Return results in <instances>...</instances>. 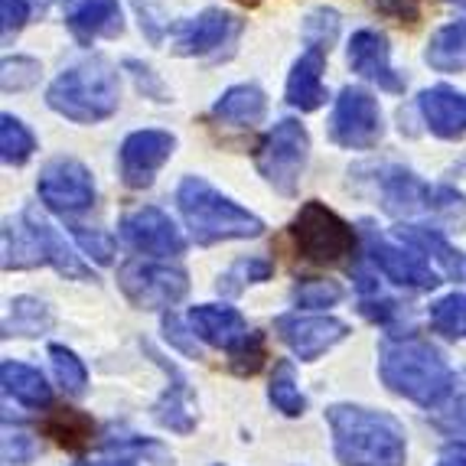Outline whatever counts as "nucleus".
Masks as SVG:
<instances>
[{"label":"nucleus","mask_w":466,"mask_h":466,"mask_svg":"<svg viewBox=\"0 0 466 466\" xmlns=\"http://www.w3.org/2000/svg\"><path fill=\"white\" fill-rule=\"evenodd\" d=\"M327 420L342 466H404V428L391 414L359 404H333Z\"/></svg>","instance_id":"f257e3e1"},{"label":"nucleus","mask_w":466,"mask_h":466,"mask_svg":"<svg viewBox=\"0 0 466 466\" xmlns=\"http://www.w3.org/2000/svg\"><path fill=\"white\" fill-rule=\"evenodd\" d=\"M381 381L395 395L420 404V408H441L453 389V375L447 359L437 346H431L420 336H404V339L381 342L379 352Z\"/></svg>","instance_id":"f03ea898"},{"label":"nucleus","mask_w":466,"mask_h":466,"mask_svg":"<svg viewBox=\"0 0 466 466\" xmlns=\"http://www.w3.org/2000/svg\"><path fill=\"white\" fill-rule=\"evenodd\" d=\"M49 108L56 115L69 117L76 125H95V121H105L117 111V101H121V82H117V69L92 56L86 63L72 66L63 76L56 78L46 92Z\"/></svg>","instance_id":"7ed1b4c3"},{"label":"nucleus","mask_w":466,"mask_h":466,"mask_svg":"<svg viewBox=\"0 0 466 466\" xmlns=\"http://www.w3.org/2000/svg\"><path fill=\"white\" fill-rule=\"evenodd\" d=\"M177 202L196 245H216V241L228 238H258L265 232V222L255 212L241 209L238 202L222 196L202 177L183 179L177 189Z\"/></svg>","instance_id":"20e7f679"},{"label":"nucleus","mask_w":466,"mask_h":466,"mask_svg":"<svg viewBox=\"0 0 466 466\" xmlns=\"http://www.w3.org/2000/svg\"><path fill=\"white\" fill-rule=\"evenodd\" d=\"M290 238H294L300 258H307L310 265H323V268L342 265L356 251V232H352V226L319 199H310L300 206V212L290 222Z\"/></svg>","instance_id":"39448f33"},{"label":"nucleus","mask_w":466,"mask_h":466,"mask_svg":"<svg viewBox=\"0 0 466 466\" xmlns=\"http://www.w3.org/2000/svg\"><path fill=\"white\" fill-rule=\"evenodd\" d=\"M307 160H310V134L300 121L294 117H284L274 125V131L261 140L258 147V173L278 189L280 196H297L300 187V177L307 170Z\"/></svg>","instance_id":"423d86ee"},{"label":"nucleus","mask_w":466,"mask_h":466,"mask_svg":"<svg viewBox=\"0 0 466 466\" xmlns=\"http://www.w3.org/2000/svg\"><path fill=\"white\" fill-rule=\"evenodd\" d=\"M117 284L125 297L140 310H164L187 297L189 278L183 268L157 265V261H127L117 271Z\"/></svg>","instance_id":"0eeeda50"},{"label":"nucleus","mask_w":466,"mask_h":466,"mask_svg":"<svg viewBox=\"0 0 466 466\" xmlns=\"http://www.w3.org/2000/svg\"><path fill=\"white\" fill-rule=\"evenodd\" d=\"M381 108L379 101L366 92V88L346 86L336 98L333 117H329V137L339 147L350 150H369L381 140Z\"/></svg>","instance_id":"6e6552de"},{"label":"nucleus","mask_w":466,"mask_h":466,"mask_svg":"<svg viewBox=\"0 0 466 466\" xmlns=\"http://www.w3.org/2000/svg\"><path fill=\"white\" fill-rule=\"evenodd\" d=\"M362 238H366V255L372 258V265L379 268L391 284L398 288H408V290H434L441 284L431 265L420 258L418 248L411 245H395L389 241L385 235H379L372 226H362Z\"/></svg>","instance_id":"1a4fd4ad"},{"label":"nucleus","mask_w":466,"mask_h":466,"mask_svg":"<svg viewBox=\"0 0 466 466\" xmlns=\"http://www.w3.org/2000/svg\"><path fill=\"white\" fill-rule=\"evenodd\" d=\"M36 193L46 202V209L59 216H76L95 202V179L86 164H78L72 157H59L43 167Z\"/></svg>","instance_id":"9d476101"},{"label":"nucleus","mask_w":466,"mask_h":466,"mask_svg":"<svg viewBox=\"0 0 466 466\" xmlns=\"http://www.w3.org/2000/svg\"><path fill=\"white\" fill-rule=\"evenodd\" d=\"M177 137L170 131H134L121 144V179L131 189H147L157 170L170 160Z\"/></svg>","instance_id":"9b49d317"},{"label":"nucleus","mask_w":466,"mask_h":466,"mask_svg":"<svg viewBox=\"0 0 466 466\" xmlns=\"http://www.w3.org/2000/svg\"><path fill=\"white\" fill-rule=\"evenodd\" d=\"M121 235L134 251H144V255L173 258L183 255V248H187V241H183L179 228L173 226V218L157 206H140V209L127 212L121 218Z\"/></svg>","instance_id":"f8f14e48"},{"label":"nucleus","mask_w":466,"mask_h":466,"mask_svg":"<svg viewBox=\"0 0 466 466\" xmlns=\"http://www.w3.org/2000/svg\"><path fill=\"white\" fill-rule=\"evenodd\" d=\"M278 336L290 346L297 359L313 362L327 350H333L336 342H342L350 336V327L336 317H300V313H288L274 323Z\"/></svg>","instance_id":"ddd939ff"},{"label":"nucleus","mask_w":466,"mask_h":466,"mask_svg":"<svg viewBox=\"0 0 466 466\" xmlns=\"http://www.w3.org/2000/svg\"><path fill=\"white\" fill-rule=\"evenodd\" d=\"M241 33V20L226 10H202L199 16L187 20V24L177 30L173 39V53L177 56H209L222 53V46H232Z\"/></svg>","instance_id":"4468645a"},{"label":"nucleus","mask_w":466,"mask_h":466,"mask_svg":"<svg viewBox=\"0 0 466 466\" xmlns=\"http://www.w3.org/2000/svg\"><path fill=\"white\" fill-rule=\"evenodd\" d=\"M144 346V352H147L150 359H154L157 366L164 369L167 379H170V385H167L164 398L154 404V418L160 428L173 431V434H189V431L196 428V411H193V389H189V381L183 379V372H179L177 366H173L170 359L160 356V352L150 346L147 339L140 342Z\"/></svg>","instance_id":"2eb2a0df"},{"label":"nucleus","mask_w":466,"mask_h":466,"mask_svg":"<svg viewBox=\"0 0 466 466\" xmlns=\"http://www.w3.org/2000/svg\"><path fill=\"white\" fill-rule=\"evenodd\" d=\"M346 59H350L352 72L362 76L366 82H375L379 88L391 95L404 92V78L391 69L389 63V39L375 30H359L352 33L350 49H346Z\"/></svg>","instance_id":"dca6fc26"},{"label":"nucleus","mask_w":466,"mask_h":466,"mask_svg":"<svg viewBox=\"0 0 466 466\" xmlns=\"http://www.w3.org/2000/svg\"><path fill=\"white\" fill-rule=\"evenodd\" d=\"M187 323L196 339L209 342L216 350H228V352L251 333L248 323H245V317H241L238 310L218 307V303H199V307H193Z\"/></svg>","instance_id":"f3484780"},{"label":"nucleus","mask_w":466,"mask_h":466,"mask_svg":"<svg viewBox=\"0 0 466 466\" xmlns=\"http://www.w3.org/2000/svg\"><path fill=\"white\" fill-rule=\"evenodd\" d=\"M418 108L431 134L443 140H457L466 134V92H457L451 86L424 88L418 95Z\"/></svg>","instance_id":"a211bd4d"},{"label":"nucleus","mask_w":466,"mask_h":466,"mask_svg":"<svg viewBox=\"0 0 466 466\" xmlns=\"http://www.w3.org/2000/svg\"><path fill=\"white\" fill-rule=\"evenodd\" d=\"M24 218L30 222L33 235H36V248H39V261H43V265H53L63 278H76V280H86L88 274H92L82 265V258L69 248V241L59 235V228H56L36 206L24 209Z\"/></svg>","instance_id":"6ab92c4d"},{"label":"nucleus","mask_w":466,"mask_h":466,"mask_svg":"<svg viewBox=\"0 0 466 466\" xmlns=\"http://www.w3.org/2000/svg\"><path fill=\"white\" fill-rule=\"evenodd\" d=\"M323 69H327V49L307 46V53L294 63L288 76V105L297 111H317L327 101L323 88Z\"/></svg>","instance_id":"aec40b11"},{"label":"nucleus","mask_w":466,"mask_h":466,"mask_svg":"<svg viewBox=\"0 0 466 466\" xmlns=\"http://www.w3.org/2000/svg\"><path fill=\"white\" fill-rule=\"evenodd\" d=\"M431 196L434 187H428L411 170H389L381 177V209L395 218L431 212Z\"/></svg>","instance_id":"412c9836"},{"label":"nucleus","mask_w":466,"mask_h":466,"mask_svg":"<svg viewBox=\"0 0 466 466\" xmlns=\"http://www.w3.org/2000/svg\"><path fill=\"white\" fill-rule=\"evenodd\" d=\"M69 30L78 43H92L95 36L121 33V7L117 0H78L69 10Z\"/></svg>","instance_id":"4be33fe9"},{"label":"nucleus","mask_w":466,"mask_h":466,"mask_svg":"<svg viewBox=\"0 0 466 466\" xmlns=\"http://www.w3.org/2000/svg\"><path fill=\"white\" fill-rule=\"evenodd\" d=\"M398 238H401L404 245H411V248L434 258L447 278L466 280V255L453 248L441 232H434V228H420V226H401L398 228Z\"/></svg>","instance_id":"5701e85b"},{"label":"nucleus","mask_w":466,"mask_h":466,"mask_svg":"<svg viewBox=\"0 0 466 466\" xmlns=\"http://www.w3.org/2000/svg\"><path fill=\"white\" fill-rule=\"evenodd\" d=\"M212 115L228 125H258L268 115V95L258 86H232L212 105Z\"/></svg>","instance_id":"b1692460"},{"label":"nucleus","mask_w":466,"mask_h":466,"mask_svg":"<svg viewBox=\"0 0 466 466\" xmlns=\"http://www.w3.org/2000/svg\"><path fill=\"white\" fill-rule=\"evenodd\" d=\"M0 381H4V391L20 404H26V408H46L53 401V389L46 385V379L36 369L24 366V362L7 359L0 366Z\"/></svg>","instance_id":"393cba45"},{"label":"nucleus","mask_w":466,"mask_h":466,"mask_svg":"<svg viewBox=\"0 0 466 466\" xmlns=\"http://www.w3.org/2000/svg\"><path fill=\"white\" fill-rule=\"evenodd\" d=\"M424 59L434 72H466V20L441 26L431 36Z\"/></svg>","instance_id":"a878e982"},{"label":"nucleus","mask_w":466,"mask_h":466,"mask_svg":"<svg viewBox=\"0 0 466 466\" xmlns=\"http://www.w3.org/2000/svg\"><path fill=\"white\" fill-rule=\"evenodd\" d=\"M53 327V313L43 300L36 297H14L4 313V336H43Z\"/></svg>","instance_id":"bb28decb"},{"label":"nucleus","mask_w":466,"mask_h":466,"mask_svg":"<svg viewBox=\"0 0 466 466\" xmlns=\"http://www.w3.org/2000/svg\"><path fill=\"white\" fill-rule=\"evenodd\" d=\"M43 434L53 437L59 447L66 451L78 453L86 451L88 443H92V434H95V424L88 414L76 411V408H59L56 414H49L46 424H43Z\"/></svg>","instance_id":"cd10ccee"},{"label":"nucleus","mask_w":466,"mask_h":466,"mask_svg":"<svg viewBox=\"0 0 466 466\" xmlns=\"http://www.w3.org/2000/svg\"><path fill=\"white\" fill-rule=\"evenodd\" d=\"M36 150V140H33L30 127L14 115L0 117V157L7 167H24L26 160Z\"/></svg>","instance_id":"c85d7f7f"},{"label":"nucleus","mask_w":466,"mask_h":466,"mask_svg":"<svg viewBox=\"0 0 466 466\" xmlns=\"http://www.w3.org/2000/svg\"><path fill=\"white\" fill-rule=\"evenodd\" d=\"M271 274H274V261H268V258H241L226 274H218L216 288H218V294L235 297L248 288V284H261V280H268Z\"/></svg>","instance_id":"c756f323"},{"label":"nucleus","mask_w":466,"mask_h":466,"mask_svg":"<svg viewBox=\"0 0 466 466\" xmlns=\"http://www.w3.org/2000/svg\"><path fill=\"white\" fill-rule=\"evenodd\" d=\"M268 398H271L274 408H278L280 414H288V418H300V414L307 411V398L297 389L294 366H290V362H278V369H274V375H271Z\"/></svg>","instance_id":"7c9ffc66"},{"label":"nucleus","mask_w":466,"mask_h":466,"mask_svg":"<svg viewBox=\"0 0 466 466\" xmlns=\"http://www.w3.org/2000/svg\"><path fill=\"white\" fill-rule=\"evenodd\" d=\"M434 424L451 437V441L466 443V372H460L453 379V389L447 395V401L441 404Z\"/></svg>","instance_id":"2f4dec72"},{"label":"nucleus","mask_w":466,"mask_h":466,"mask_svg":"<svg viewBox=\"0 0 466 466\" xmlns=\"http://www.w3.org/2000/svg\"><path fill=\"white\" fill-rule=\"evenodd\" d=\"M431 327L447 339H466V294H447L431 307Z\"/></svg>","instance_id":"473e14b6"},{"label":"nucleus","mask_w":466,"mask_h":466,"mask_svg":"<svg viewBox=\"0 0 466 466\" xmlns=\"http://www.w3.org/2000/svg\"><path fill=\"white\" fill-rule=\"evenodd\" d=\"M49 359H53V372H56V379H59V385H63L72 398L86 395L88 372H86V366H82V359L72 350H66V346H59V342L49 346Z\"/></svg>","instance_id":"72a5a7b5"},{"label":"nucleus","mask_w":466,"mask_h":466,"mask_svg":"<svg viewBox=\"0 0 466 466\" xmlns=\"http://www.w3.org/2000/svg\"><path fill=\"white\" fill-rule=\"evenodd\" d=\"M431 216L437 222L451 228H463L466 226V196L457 193L451 187H434V196H431Z\"/></svg>","instance_id":"f704fd0d"},{"label":"nucleus","mask_w":466,"mask_h":466,"mask_svg":"<svg viewBox=\"0 0 466 466\" xmlns=\"http://www.w3.org/2000/svg\"><path fill=\"white\" fill-rule=\"evenodd\" d=\"M268 350H265V336L261 333H248L245 339L228 352V366L235 375H258L265 366Z\"/></svg>","instance_id":"c9c22d12"},{"label":"nucleus","mask_w":466,"mask_h":466,"mask_svg":"<svg viewBox=\"0 0 466 466\" xmlns=\"http://www.w3.org/2000/svg\"><path fill=\"white\" fill-rule=\"evenodd\" d=\"M339 33V14L329 7H319L307 16V24H303V39H307V46H319V49H329V43L336 39Z\"/></svg>","instance_id":"e433bc0d"},{"label":"nucleus","mask_w":466,"mask_h":466,"mask_svg":"<svg viewBox=\"0 0 466 466\" xmlns=\"http://www.w3.org/2000/svg\"><path fill=\"white\" fill-rule=\"evenodd\" d=\"M294 300L300 307H333L342 300V288L336 280H303L294 288Z\"/></svg>","instance_id":"4c0bfd02"},{"label":"nucleus","mask_w":466,"mask_h":466,"mask_svg":"<svg viewBox=\"0 0 466 466\" xmlns=\"http://www.w3.org/2000/svg\"><path fill=\"white\" fill-rule=\"evenodd\" d=\"M36 78H39L36 59H24V56L4 59V92H24V88L36 86Z\"/></svg>","instance_id":"58836bf2"},{"label":"nucleus","mask_w":466,"mask_h":466,"mask_svg":"<svg viewBox=\"0 0 466 466\" xmlns=\"http://www.w3.org/2000/svg\"><path fill=\"white\" fill-rule=\"evenodd\" d=\"M72 235H76V241L82 245V251H86V255H92L98 265H108L111 255H115V241H111L108 235L88 232L86 226H72Z\"/></svg>","instance_id":"ea45409f"},{"label":"nucleus","mask_w":466,"mask_h":466,"mask_svg":"<svg viewBox=\"0 0 466 466\" xmlns=\"http://www.w3.org/2000/svg\"><path fill=\"white\" fill-rule=\"evenodd\" d=\"M30 16V0H0V30H4V43H10L14 33H20V26Z\"/></svg>","instance_id":"a19ab883"},{"label":"nucleus","mask_w":466,"mask_h":466,"mask_svg":"<svg viewBox=\"0 0 466 466\" xmlns=\"http://www.w3.org/2000/svg\"><path fill=\"white\" fill-rule=\"evenodd\" d=\"M33 437H26L24 431L4 434V466H26V460L33 457Z\"/></svg>","instance_id":"79ce46f5"},{"label":"nucleus","mask_w":466,"mask_h":466,"mask_svg":"<svg viewBox=\"0 0 466 466\" xmlns=\"http://www.w3.org/2000/svg\"><path fill=\"white\" fill-rule=\"evenodd\" d=\"M359 307H362V313H366L369 319H375L381 327H391V319L401 313V307H398L395 300H385V297H362Z\"/></svg>","instance_id":"37998d69"},{"label":"nucleus","mask_w":466,"mask_h":466,"mask_svg":"<svg viewBox=\"0 0 466 466\" xmlns=\"http://www.w3.org/2000/svg\"><path fill=\"white\" fill-rule=\"evenodd\" d=\"M375 7L385 16L401 20V24H418L420 16V0H375Z\"/></svg>","instance_id":"c03bdc74"},{"label":"nucleus","mask_w":466,"mask_h":466,"mask_svg":"<svg viewBox=\"0 0 466 466\" xmlns=\"http://www.w3.org/2000/svg\"><path fill=\"white\" fill-rule=\"evenodd\" d=\"M164 333H167V339H170L173 346H177V350H183L187 356L199 359V350H196V336L187 333V329H183V323H179V319L173 317V313H167V317H164Z\"/></svg>","instance_id":"a18cd8bd"},{"label":"nucleus","mask_w":466,"mask_h":466,"mask_svg":"<svg viewBox=\"0 0 466 466\" xmlns=\"http://www.w3.org/2000/svg\"><path fill=\"white\" fill-rule=\"evenodd\" d=\"M437 466H466V457L463 453H451V457H443Z\"/></svg>","instance_id":"49530a36"},{"label":"nucleus","mask_w":466,"mask_h":466,"mask_svg":"<svg viewBox=\"0 0 466 466\" xmlns=\"http://www.w3.org/2000/svg\"><path fill=\"white\" fill-rule=\"evenodd\" d=\"M86 466H134L127 460H101V463H86Z\"/></svg>","instance_id":"de8ad7c7"},{"label":"nucleus","mask_w":466,"mask_h":466,"mask_svg":"<svg viewBox=\"0 0 466 466\" xmlns=\"http://www.w3.org/2000/svg\"><path fill=\"white\" fill-rule=\"evenodd\" d=\"M238 4H258V0H238Z\"/></svg>","instance_id":"09e8293b"},{"label":"nucleus","mask_w":466,"mask_h":466,"mask_svg":"<svg viewBox=\"0 0 466 466\" xmlns=\"http://www.w3.org/2000/svg\"><path fill=\"white\" fill-rule=\"evenodd\" d=\"M453 4H463V7H466V0H453Z\"/></svg>","instance_id":"8fccbe9b"},{"label":"nucleus","mask_w":466,"mask_h":466,"mask_svg":"<svg viewBox=\"0 0 466 466\" xmlns=\"http://www.w3.org/2000/svg\"><path fill=\"white\" fill-rule=\"evenodd\" d=\"M216 466H222V463H216Z\"/></svg>","instance_id":"3c124183"}]
</instances>
